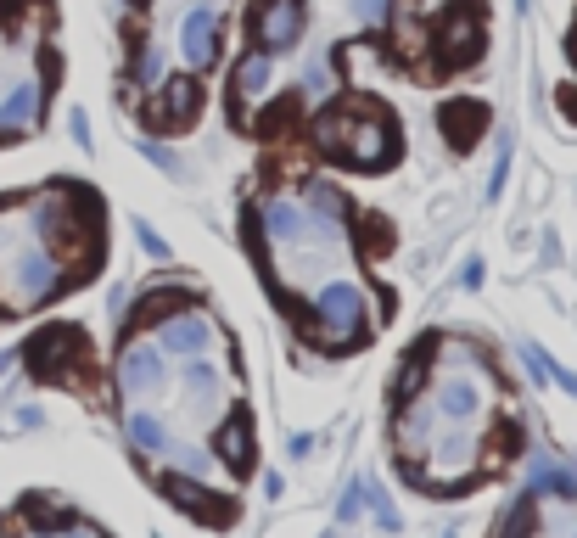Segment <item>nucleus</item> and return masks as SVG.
I'll use <instances>...</instances> for the list:
<instances>
[{
	"instance_id": "f257e3e1",
	"label": "nucleus",
	"mask_w": 577,
	"mask_h": 538,
	"mask_svg": "<svg viewBox=\"0 0 577 538\" xmlns=\"http://www.w3.org/2000/svg\"><path fill=\"white\" fill-rule=\"evenodd\" d=\"M365 320H370V298H365V286L359 281L331 275V281L314 286V326H320V337L331 342V348L359 342L365 337Z\"/></svg>"
},
{
	"instance_id": "f03ea898",
	"label": "nucleus",
	"mask_w": 577,
	"mask_h": 538,
	"mask_svg": "<svg viewBox=\"0 0 577 538\" xmlns=\"http://www.w3.org/2000/svg\"><path fill=\"white\" fill-rule=\"evenodd\" d=\"M57 286H62V264L45 241H23V247L6 258V269H0V292H6L12 309H40Z\"/></svg>"
},
{
	"instance_id": "7ed1b4c3",
	"label": "nucleus",
	"mask_w": 577,
	"mask_h": 538,
	"mask_svg": "<svg viewBox=\"0 0 577 538\" xmlns=\"http://www.w3.org/2000/svg\"><path fill=\"white\" fill-rule=\"evenodd\" d=\"M320 146H331L337 157H348L353 169H381L387 157H393V129L387 118H325L320 124Z\"/></svg>"
},
{
	"instance_id": "20e7f679",
	"label": "nucleus",
	"mask_w": 577,
	"mask_h": 538,
	"mask_svg": "<svg viewBox=\"0 0 577 538\" xmlns=\"http://www.w3.org/2000/svg\"><path fill=\"white\" fill-rule=\"evenodd\" d=\"M437 421L443 426H477L488 415V370L471 365V354H460V365H449L432 387Z\"/></svg>"
},
{
	"instance_id": "39448f33",
	"label": "nucleus",
	"mask_w": 577,
	"mask_h": 538,
	"mask_svg": "<svg viewBox=\"0 0 577 538\" xmlns=\"http://www.w3.org/2000/svg\"><path fill=\"white\" fill-rule=\"evenodd\" d=\"M426 449H432V466H421V482H432V488H465L482 466L471 426H437V438Z\"/></svg>"
},
{
	"instance_id": "423d86ee",
	"label": "nucleus",
	"mask_w": 577,
	"mask_h": 538,
	"mask_svg": "<svg viewBox=\"0 0 577 538\" xmlns=\"http://www.w3.org/2000/svg\"><path fill=\"white\" fill-rule=\"evenodd\" d=\"M118 387H124V398L169 393V354L157 348V337L124 342V354H118Z\"/></svg>"
},
{
	"instance_id": "0eeeda50",
	"label": "nucleus",
	"mask_w": 577,
	"mask_h": 538,
	"mask_svg": "<svg viewBox=\"0 0 577 538\" xmlns=\"http://www.w3.org/2000/svg\"><path fill=\"white\" fill-rule=\"evenodd\" d=\"M180 387H185V410H191V421L202 426H219L230 415V382H225V370L208 365V359H185L180 370Z\"/></svg>"
},
{
	"instance_id": "6e6552de",
	"label": "nucleus",
	"mask_w": 577,
	"mask_h": 538,
	"mask_svg": "<svg viewBox=\"0 0 577 538\" xmlns=\"http://www.w3.org/2000/svg\"><path fill=\"white\" fill-rule=\"evenodd\" d=\"M213 342H219V326H213L208 314H197V309L169 314V320L157 326V348H163L169 359H197V354H208Z\"/></svg>"
},
{
	"instance_id": "1a4fd4ad",
	"label": "nucleus",
	"mask_w": 577,
	"mask_h": 538,
	"mask_svg": "<svg viewBox=\"0 0 577 538\" xmlns=\"http://www.w3.org/2000/svg\"><path fill=\"white\" fill-rule=\"evenodd\" d=\"M309 225L314 213L303 197H269L264 208H258V236L269 241V247H297V241H309Z\"/></svg>"
},
{
	"instance_id": "9d476101",
	"label": "nucleus",
	"mask_w": 577,
	"mask_h": 538,
	"mask_svg": "<svg viewBox=\"0 0 577 538\" xmlns=\"http://www.w3.org/2000/svg\"><path fill=\"white\" fill-rule=\"evenodd\" d=\"M437 45H449V62H471L482 45V12L471 0H454L449 12L437 17Z\"/></svg>"
},
{
	"instance_id": "9b49d317",
	"label": "nucleus",
	"mask_w": 577,
	"mask_h": 538,
	"mask_svg": "<svg viewBox=\"0 0 577 538\" xmlns=\"http://www.w3.org/2000/svg\"><path fill=\"white\" fill-rule=\"evenodd\" d=\"M45 113V85L40 79H17V85L0 90V135H17V129H34Z\"/></svg>"
},
{
	"instance_id": "f8f14e48",
	"label": "nucleus",
	"mask_w": 577,
	"mask_h": 538,
	"mask_svg": "<svg viewBox=\"0 0 577 538\" xmlns=\"http://www.w3.org/2000/svg\"><path fill=\"white\" fill-rule=\"evenodd\" d=\"M180 57H185V68H213V57H219V12H213V6L185 12Z\"/></svg>"
},
{
	"instance_id": "ddd939ff",
	"label": "nucleus",
	"mask_w": 577,
	"mask_h": 538,
	"mask_svg": "<svg viewBox=\"0 0 577 538\" xmlns=\"http://www.w3.org/2000/svg\"><path fill=\"white\" fill-rule=\"evenodd\" d=\"M303 0H269L264 12H258V40L269 45V51H286V45L303 40Z\"/></svg>"
},
{
	"instance_id": "4468645a",
	"label": "nucleus",
	"mask_w": 577,
	"mask_h": 538,
	"mask_svg": "<svg viewBox=\"0 0 577 538\" xmlns=\"http://www.w3.org/2000/svg\"><path fill=\"white\" fill-rule=\"evenodd\" d=\"M437 426H443V421H437V404H432V398H421V404L409 398V410L398 415L393 432H398V443H404V454H421L426 443L437 438Z\"/></svg>"
},
{
	"instance_id": "2eb2a0df",
	"label": "nucleus",
	"mask_w": 577,
	"mask_h": 538,
	"mask_svg": "<svg viewBox=\"0 0 577 538\" xmlns=\"http://www.w3.org/2000/svg\"><path fill=\"white\" fill-rule=\"evenodd\" d=\"M527 494L577 499V471H572V466H555L549 454H533V466H527Z\"/></svg>"
},
{
	"instance_id": "dca6fc26",
	"label": "nucleus",
	"mask_w": 577,
	"mask_h": 538,
	"mask_svg": "<svg viewBox=\"0 0 577 538\" xmlns=\"http://www.w3.org/2000/svg\"><path fill=\"white\" fill-rule=\"evenodd\" d=\"M129 443H135L146 460H163V454H169V443H174V432H169V421H163V415L129 410Z\"/></svg>"
},
{
	"instance_id": "f3484780",
	"label": "nucleus",
	"mask_w": 577,
	"mask_h": 538,
	"mask_svg": "<svg viewBox=\"0 0 577 538\" xmlns=\"http://www.w3.org/2000/svg\"><path fill=\"white\" fill-rule=\"evenodd\" d=\"M269 79H275V62L264 57V51H253V57H241L236 68V118H247V101H258L269 90Z\"/></svg>"
},
{
	"instance_id": "a211bd4d",
	"label": "nucleus",
	"mask_w": 577,
	"mask_h": 538,
	"mask_svg": "<svg viewBox=\"0 0 577 538\" xmlns=\"http://www.w3.org/2000/svg\"><path fill=\"white\" fill-rule=\"evenodd\" d=\"M197 107H202V96H197V85H191V79H169V85H163V118H174V124H191V118H197Z\"/></svg>"
},
{
	"instance_id": "6ab92c4d",
	"label": "nucleus",
	"mask_w": 577,
	"mask_h": 538,
	"mask_svg": "<svg viewBox=\"0 0 577 538\" xmlns=\"http://www.w3.org/2000/svg\"><path fill=\"white\" fill-rule=\"evenodd\" d=\"M163 460H169L174 471H185V477H197V482H202V477H213V454H208V449H197V443H180V438H174Z\"/></svg>"
},
{
	"instance_id": "aec40b11",
	"label": "nucleus",
	"mask_w": 577,
	"mask_h": 538,
	"mask_svg": "<svg viewBox=\"0 0 577 538\" xmlns=\"http://www.w3.org/2000/svg\"><path fill=\"white\" fill-rule=\"evenodd\" d=\"M219 449H225L230 466H247V460H253V443H247V421H241V415L219 421Z\"/></svg>"
},
{
	"instance_id": "412c9836",
	"label": "nucleus",
	"mask_w": 577,
	"mask_h": 538,
	"mask_svg": "<svg viewBox=\"0 0 577 538\" xmlns=\"http://www.w3.org/2000/svg\"><path fill=\"white\" fill-rule=\"evenodd\" d=\"M443 124L454 129V146H471V124H488V113L477 101H454V107H443Z\"/></svg>"
},
{
	"instance_id": "4be33fe9",
	"label": "nucleus",
	"mask_w": 577,
	"mask_h": 538,
	"mask_svg": "<svg viewBox=\"0 0 577 538\" xmlns=\"http://www.w3.org/2000/svg\"><path fill=\"white\" fill-rule=\"evenodd\" d=\"M426 354H432V342H421V348L409 354L404 376H398V387H393V398H398V404H409V398L421 393V382H426Z\"/></svg>"
},
{
	"instance_id": "5701e85b",
	"label": "nucleus",
	"mask_w": 577,
	"mask_h": 538,
	"mask_svg": "<svg viewBox=\"0 0 577 538\" xmlns=\"http://www.w3.org/2000/svg\"><path fill=\"white\" fill-rule=\"evenodd\" d=\"M163 494L169 499H180V505H191V510H202V488H197V477H185V471H163Z\"/></svg>"
},
{
	"instance_id": "b1692460",
	"label": "nucleus",
	"mask_w": 577,
	"mask_h": 538,
	"mask_svg": "<svg viewBox=\"0 0 577 538\" xmlns=\"http://www.w3.org/2000/svg\"><path fill=\"white\" fill-rule=\"evenodd\" d=\"M303 202H309V213H325V219H342V197L331 191V185H303Z\"/></svg>"
},
{
	"instance_id": "393cba45",
	"label": "nucleus",
	"mask_w": 577,
	"mask_h": 538,
	"mask_svg": "<svg viewBox=\"0 0 577 538\" xmlns=\"http://www.w3.org/2000/svg\"><path fill=\"white\" fill-rule=\"evenodd\" d=\"M365 505H370V510H376V522H381V527H387V533H398V527H404V516H398V510H393V499L381 494L376 482H365Z\"/></svg>"
},
{
	"instance_id": "a878e982",
	"label": "nucleus",
	"mask_w": 577,
	"mask_h": 538,
	"mask_svg": "<svg viewBox=\"0 0 577 538\" xmlns=\"http://www.w3.org/2000/svg\"><path fill=\"white\" fill-rule=\"evenodd\" d=\"M353 23H365V29H376V23H387L393 17V0H348Z\"/></svg>"
},
{
	"instance_id": "bb28decb",
	"label": "nucleus",
	"mask_w": 577,
	"mask_h": 538,
	"mask_svg": "<svg viewBox=\"0 0 577 538\" xmlns=\"http://www.w3.org/2000/svg\"><path fill=\"white\" fill-rule=\"evenodd\" d=\"M135 79H141V85H157V79H163V51H157V45H146L141 57H135Z\"/></svg>"
},
{
	"instance_id": "cd10ccee",
	"label": "nucleus",
	"mask_w": 577,
	"mask_h": 538,
	"mask_svg": "<svg viewBox=\"0 0 577 538\" xmlns=\"http://www.w3.org/2000/svg\"><path fill=\"white\" fill-rule=\"evenodd\" d=\"M359 510H365V482L342 488V499H337V516H342V522H359Z\"/></svg>"
},
{
	"instance_id": "c85d7f7f",
	"label": "nucleus",
	"mask_w": 577,
	"mask_h": 538,
	"mask_svg": "<svg viewBox=\"0 0 577 538\" xmlns=\"http://www.w3.org/2000/svg\"><path fill=\"white\" fill-rule=\"evenodd\" d=\"M505 174H510V146H499V163H493V180H488V202L505 197Z\"/></svg>"
},
{
	"instance_id": "c756f323",
	"label": "nucleus",
	"mask_w": 577,
	"mask_h": 538,
	"mask_svg": "<svg viewBox=\"0 0 577 538\" xmlns=\"http://www.w3.org/2000/svg\"><path fill=\"white\" fill-rule=\"evenodd\" d=\"M135 236H141V247H146V253H152V258H169V241L157 236L152 225H135Z\"/></svg>"
},
{
	"instance_id": "7c9ffc66",
	"label": "nucleus",
	"mask_w": 577,
	"mask_h": 538,
	"mask_svg": "<svg viewBox=\"0 0 577 538\" xmlns=\"http://www.w3.org/2000/svg\"><path fill=\"white\" fill-rule=\"evenodd\" d=\"M521 527H527V499H516V505H510V516H505V527H499V533H505V538H521Z\"/></svg>"
},
{
	"instance_id": "2f4dec72",
	"label": "nucleus",
	"mask_w": 577,
	"mask_h": 538,
	"mask_svg": "<svg viewBox=\"0 0 577 538\" xmlns=\"http://www.w3.org/2000/svg\"><path fill=\"white\" fill-rule=\"evenodd\" d=\"M303 90H309V96H325V68H320V62L303 68Z\"/></svg>"
},
{
	"instance_id": "473e14b6",
	"label": "nucleus",
	"mask_w": 577,
	"mask_h": 538,
	"mask_svg": "<svg viewBox=\"0 0 577 538\" xmlns=\"http://www.w3.org/2000/svg\"><path fill=\"white\" fill-rule=\"evenodd\" d=\"M549 382H555V387H566V393L577 398V376H572V370H561L555 359H549Z\"/></svg>"
},
{
	"instance_id": "72a5a7b5",
	"label": "nucleus",
	"mask_w": 577,
	"mask_h": 538,
	"mask_svg": "<svg viewBox=\"0 0 577 538\" xmlns=\"http://www.w3.org/2000/svg\"><path fill=\"white\" fill-rule=\"evenodd\" d=\"M68 129H73V141L79 146H90V118L79 113V107H73V118H68Z\"/></svg>"
},
{
	"instance_id": "f704fd0d",
	"label": "nucleus",
	"mask_w": 577,
	"mask_h": 538,
	"mask_svg": "<svg viewBox=\"0 0 577 538\" xmlns=\"http://www.w3.org/2000/svg\"><path fill=\"white\" fill-rule=\"evenodd\" d=\"M566 505H572V499H561V505L544 510V527H549V533H561V527H566Z\"/></svg>"
},
{
	"instance_id": "c9c22d12",
	"label": "nucleus",
	"mask_w": 577,
	"mask_h": 538,
	"mask_svg": "<svg viewBox=\"0 0 577 538\" xmlns=\"http://www.w3.org/2000/svg\"><path fill=\"white\" fill-rule=\"evenodd\" d=\"M309 449H314V438H309V432H292V438H286V454H292V460H303Z\"/></svg>"
},
{
	"instance_id": "e433bc0d",
	"label": "nucleus",
	"mask_w": 577,
	"mask_h": 538,
	"mask_svg": "<svg viewBox=\"0 0 577 538\" xmlns=\"http://www.w3.org/2000/svg\"><path fill=\"white\" fill-rule=\"evenodd\" d=\"M146 157H152V163H157V169H180V163H174V152H163V146H146Z\"/></svg>"
},
{
	"instance_id": "4c0bfd02",
	"label": "nucleus",
	"mask_w": 577,
	"mask_h": 538,
	"mask_svg": "<svg viewBox=\"0 0 577 538\" xmlns=\"http://www.w3.org/2000/svg\"><path fill=\"white\" fill-rule=\"evenodd\" d=\"M460 286H482V264H477V258H471V264L460 269Z\"/></svg>"
},
{
	"instance_id": "58836bf2",
	"label": "nucleus",
	"mask_w": 577,
	"mask_h": 538,
	"mask_svg": "<svg viewBox=\"0 0 577 538\" xmlns=\"http://www.w3.org/2000/svg\"><path fill=\"white\" fill-rule=\"evenodd\" d=\"M57 538H101V533H96V527H85V522H73V527H62Z\"/></svg>"
},
{
	"instance_id": "ea45409f",
	"label": "nucleus",
	"mask_w": 577,
	"mask_h": 538,
	"mask_svg": "<svg viewBox=\"0 0 577 538\" xmlns=\"http://www.w3.org/2000/svg\"><path fill=\"white\" fill-rule=\"evenodd\" d=\"M572 538H577V533H572Z\"/></svg>"
}]
</instances>
